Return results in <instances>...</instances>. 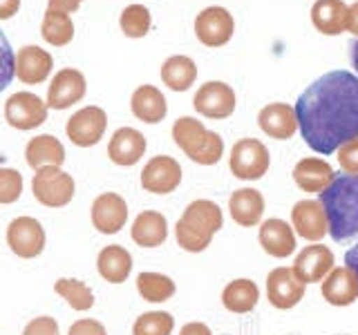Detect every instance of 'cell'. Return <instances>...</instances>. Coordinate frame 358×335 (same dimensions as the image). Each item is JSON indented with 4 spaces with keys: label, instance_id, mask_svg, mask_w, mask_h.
Returning <instances> with one entry per match:
<instances>
[{
    "label": "cell",
    "instance_id": "obj_19",
    "mask_svg": "<svg viewBox=\"0 0 358 335\" xmlns=\"http://www.w3.org/2000/svg\"><path fill=\"white\" fill-rule=\"evenodd\" d=\"M257 126L266 134V137L287 141L296 134L298 130V117L296 107H291L289 103H271L260 110L257 114Z\"/></svg>",
    "mask_w": 358,
    "mask_h": 335
},
{
    "label": "cell",
    "instance_id": "obj_30",
    "mask_svg": "<svg viewBox=\"0 0 358 335\" xmlns=\"http://www.w3.org/2000/svg\"><path fill=\"white\" fill-rule=\"evenodd\" d=\"M260 302V290L253 279H233L222 290V304L231 313H251Z\"/></svg>",
    "mask_w": 358,
    "mask_h": 335
},
{
    "label": "cell",
    "instance_id": "obj_38",
    "mask_svg": "<svg viewBox=\"0 0 358 335\" xmlns=\"http://www.w3.org/2000/svg\"><path fill=\"white\" fill-rule=\"evenodd\" d=\"M14 76H16V54L11 50L3 29H0V92L11 83Z\"/></svg>",
    "mask_w": 358,
    "mask_h": 335
},
{
    "label": "cell",
    "instance_id": "obj_36",
    "mask_svg": "<svg viewBox=\"0 0 358 335\" xmlns=\"http://www.w3.org/2000/svg\"><path fill=\"white\" fill-rule=\"evenodd\" d=\"M175 329V318L166 311H150L137 318L132 335H171Z\"/></svg>",
    "mask_w": 358,
    "mask_h": 335
},
{
    "label": "cell",
    "instance_id": "obj_16",
    "mask_svg": "<svg viewBox=\"0 0 358 335\" xmlns=\"http://www.w3.org/2000/svg\"><path fill=\"white\" fill-rule=\"evenodd\" d=\"M336 257L334 253L322 244L305 246L294 262V273L302 284H316L322 282L334 271Z\"/></svg>",
    "mask_w": 358,
    "mask_h": 335
},
{
    "label": "cell",
    "instance_id": "obj_40",
    "mask_svg": "<svg viewBox=\"0 0 358 335\" xmlns=\"http://www.w3.org/2000/svg\"><path fill=\"white\" fill-rule=\"evenodd\" d=\"M22 335H61L59 331V322H56L54 318L50 315H41L36 320H31L25 331H22Z\"/></svg>",
    "mask_w": 358,
    "mask_h": 335
},
{
    "label": "cell",
    "instance_id": "obj_4",
    "mask_svg": "<svg viewBox=\"0 0 358 335\" xmlns=\"http://www.w3.org/2000/svg\"><path fill=\"white\" fill-rule=\"evenodd\" d=\"M173 139L190 161L199 165H215L224 154V141L217 132L204 128L193 117H179L173 126Z\"/></svg>",
    "mask_w": 358,
    "mask_h": 335
},
{
    "label": "cell",
    "instance_id": "obj_13",
    "mask_svg": "<svg viewBox=\"0 0 358 335\" xmlns=\"http://www.w3.org/2000/svg\"><path fill=\"white\" fill-rule=\"evenodd\" d=\"M305 286L296 277L294 268H273L266 277V299L271 302L273 308L289 311L305 297Z\"/></svg>",
    "mask_w": 358,
    "mask_h": 335
},
{
    "label": "cell",
    "instance_id": "obj_15",
    "mask_svg": "<svg viewBox=\"0 0 358 335\" xmlns=\"http://www.w3.org/2000/svg\"><path fill=\"white\" fill-rule=\"evenodd\" d=\"M87 92L85 76L74 70V67H65V70L56 72L52 83L48 87V107L54 110H67L70 105L78 103Z\"/></svg>",
    "mask_w": 358,
    "mask_h": 335
},
{
    "label": "cell",
    "instance_id": "obj_25",
    "mask_svg": "<svg viewBox=\"0 0 358 335\" xmlns=\"http://www.w3.org/2000/svg\"><path fill=\"white\" fill-rule=\"evenodd\" d=\"M130 110L143 123H159L168 114V103L162 89H157L155 85H139L132 92Z\"/></svg>",
    "mask_w": 358,
    "mask_h": 335
},
{
    "label": "cell",
    "instance_id": "obj_23",
    "mask_svg": "<svg viewBox=\"0 0 358 335\" xmlns=\"http://www.w3.org/2000/svg\"><path fill=\"white\" fill-rule=\"evenodd\" d=\"M257 239H260L262 251L275 260H285L296 251V232L285 219H266L260 226Z\"/></svg>",
    "mask_w": 358,
    "mask_h": 335
},
{
    "label": "cell",
    "instance_id": "obj_47",
    "mask_svg": "<svg viewBox=\"0 0 358 335\" xmlns=\"http://www.w3.org/2000/svg\"><path fill=\"white\" fill-rule=\"evenodd\" d=\"M350 59H352V67L358 72V40L352 43V47H350Z\"/></svg>",
    "mask_w": 358,
    "mask_h": 335
},
{
    "label": "cell",
    "instance_id": "obj_2",
    "mask_svg": "<svg viewBox=\"0 0 358 335\" xmlns=\"http://www.w3.org/2000/svg\"><path fill=\"white\" fill-rule=\"evenodd\" d=\"M334 241L358 237V174H336L320 195Z\"/></svg>",
    "mask_w": 358,
    "mask_h": 335
},
{
    "label": "cell",
    "instance_id": "obj_39",
    "mask_svg": "<svg viewBox=\"0 0 358 335\" xmlns=\"http://www.w3.org/2000/svg\"><path fill=\"white\" fill-rule=\"evenodd\" d=\"M338 163L345 174H358V137L338 148Z\"/></svg>",
    "mask_w": 358,
    "mask_h": 335
},
{
    "label": "cell",
    "instance_id": "obj_34",
    "mask_svg": "<svg viewBox=\"0 0 358 335\" xmlns=\"http://www.w3.org/2000/svg\"><path fill=\"white\" fill-rule=\"evenodd\" d=\"M54 290L59 293L67 304H70L74 311H90L94 306V293L85 282L81 279H67L61 277L59 282L54 284Z\"/></svg>",
    "mask_w": 358,
    "mask_h": 335
},
{
    "label": "cell",
    "instance_id": "obj_14",
    "mask_svg": "<svg viewBox=\"0 0 358 335\" xmlns=\"http://www.w3.org/2000/svg\"><path fill=\"white\" fill-rule=\"evenodd\" d=\"M291 223L294 230L307 241H320L329 232L327 212H324L322 201L302 199L291 208Z\"/></svg>",
    "mask_w": 358,
    "mask_h": 335
},
{
    "label": "cell",
    "instance_id": "obj_35",
    "mask_svg": "<svg viewBox=\"0 0 358 335\" xmlns=\"http://www.w3.org/2000/svg\"><path fill=\"white\" fill-rule=\"evenodd\" d=\"M119 25L128 38H143L152 27V16L143 5H128L121 11Z\"/></svg>",
    "mask_w": 358,
    "mask_h": 335
},
{
    "label": "cell",
    "instance_id": "obj_12",
    "mask_svg": "<svg viewBox=\"0 0 358 335\" xmlns=\"http://www.w3.org/2000/svg\"><path fill=\"white\" fill-rule=\"evenodd\" d=\"M7 246L22 260H34L45 248V230L34 217H16L7 226Z\"/></svg>",
    "mask_w": 358,
    "mask_h": 335
},
{
    "label": "cell",
    "instance_id": "obj_8",
    "mask_svg": "<svg viewBox=\"0 0 358 335\" xmlns=\"http://www.w3.org/2000/svg\"><path fill=\"white\" fill-rule=\"evenodd\" d=\"M235 20L229 9L224 7H206L195 18V36L206 47H222L233 38Z\"/></svg>",
    "mask_w": 358,
    "mask_h": 335
},
{
    "label": "cell",
    "instance_id": "obj_18",
    "mask_svg": "<svg viewBox=\"0 0 358 335\" xmlns=\"http://www.w3.org/2000/svg\"><path fill=\"white\" fill-rule=\"evenodd\" d=\"M54 59L50 52L41 50L38 45H25L18 50L16 56V76L18 81L25 85H38L43 81H48V76L52 74Z\"/></svg>",
    "mask_w": 358,
    "mask_h": 335
},
{
    "label": "cell",
    "instance_id": "obj_17",
    "mask_svg": "<svg viewBox=\"0 0 358 335\" xmlns=\"http://www.w3.org/2000/svg\"><path fill=\"white\" fill-rule=\"evenodd\" d=\"M128 221V204L117 193H103L92 204V223L101 234H117Z\"/></svg>",
    "mask_w": 358,
    "mask_h": 335
},
{
    "label": "cell",
    "instance_id": "obj_5",
    "mask_svg": "<svg viewBox=\"0 0 358 335\" xmlns=\"http://www.w3.org/2000/svg\"><path fill=\"white\" fill-rule=\"evenodd\" d=\"M34 197H36L38 204L48 206V208H63L74 199V179L72 174H67L65 170L56 165L41 168L34 174L31 181Z\"/></svg>",
    "mask_w": 358,
    "mask_h": 335
},
{
    "label": "cell",
    "instance_id": "obj_32",
    "mask_svg": "<svg viewBox=\"0 0 358 335\" xmlns=\"http://www.w3.org/2000/svg\"><path fill=\"white\" fill-rule=\"evenodd\" d=\"M41 34H43L45 43L54 45V47H65V45L72 43V38H74V22H72L70 14L48 9L43 16Z\"/></svg>",
    "mask_w": 358,
    "mask_h": 335
},
{
    "label": "cell",
    "instance_id": "obj_31",
    "mask_svg": "<svg viewBox=\"0 0 358 335\" xmlns=\"http://www.w3.org/2000/svg\"><path fill=\"white\" fill-rule=\"evenodd\" d=\"M197 78V65L188 56H171L162 65V81L173 92H186Z\"/></svg>",
    "mask_w": 358,
    "mask_h": 335
},
{
    "label": "cell",
    "instance_id": "obj_29",
    "mask_svg": "<svg viewBox=\"0 0 358 335\" xmlns=\"http://www.w3.org/2000/svg\"><path fill=\"white\" fill-rule=\"evenodd\" d=\"M25 159H27V165L34 168V170H41V168H48V165L61 168L65 161V148L59 139L52 137V134H41V137H34L27 143Z\"/></svg>",
    "mask_w": 358,
    "mask_h": 335
},
{
    "label": "cell",
    "instance_id": "obj_7",
    "mask_svg": "<svg viewBox=\"0 0 358 335\" xmlns=\"http://www.w3.org/2000/svg\"><path fill=\"white\" fill-rule=\"evenodd\" d=\"M108 128V114L96 105L81 107L78 112L67 119L65 132L70 141L78 148H92L101 139H103Z\"/></svg>",
    "mask_w": 358,
    "mask_h": 335
},
{
    "label": "cell",
    "instance_id": "obj_41",
    "mask_svg": "<svg viewBox=\"0 0 358 335\" xmlns=\"http://www.w3.org/2000/svg\"><path fill=\"white\" fill-rule=\"evenodd\" d=\"M67 335H108L106 327L96 320H90V318H83V320H76Z\"/></svg>",
    "mask_w": 358,
    "mask_h": 335
},
{
    "label": "cell",
    "instance_id": "obj_10",
    "mask_svg": "<svg viewBox=\"0 0 358 335\" xmlns=\"http://www.w3.org/2000/svg\"><path fill=\"white\" fill-rule=\"evenodd\" d=\"M5 119L16 130H34L48 121V103L31 92H16L5 103Z\"/></svg>",
    "mask_w": 358,
    "mask_h": 335
},
{
    "label": "cell",
    "instance_id": "obj_46",
    "mask_svg": "<svg viewBox=\"0 0 358 335\" xmlns=\"http://www.w3.org/2000/svg\"><path fill=\"white\" fill-rule=\"evenodd\" d=\"M345 264L352 268V271L356 273V279H358V244L352 246V248L345 253Z\"/></svg>",
    "mask_w": 358,
    "mask_h": 335
},
{
    "label": "cell",
    "instance_id": "obj_22",
    "mask_svg": "<svg viewBox=\"0 0 358 335\" xmlns=\"http://www.w3.org/2000/svg\"><path fill=\"white\" fill-rule=\"evenodd\" d=\"M145 154V137L134 128H119L108 143V156L117 165H134Z\"/></svg>",
    "mask_w": 358,
    "mask_h": 335
},
{
    "label": "cell",
    "instance_id": "obj_43",
    "mask_svg": "<svg viewBox=\"0 0 358 335\" xmlns=\"http://www.w3.org/2000/svg\"><path fill=\"white\" fill-rule=\"evenodd\" d=\"M20 9V0H0V20H9Z\"/></svg>",
    "mask_w": 358,
    "mask_h": 335
},
{
    "label": "cell",
    "instance_id": "obj_21",
    "mask_svg": "<svg viewBox=\"0 0 358 335\" xmlns=\"http://www.w3.org/2000/svg\"><path fill=\"white\" fill-rule=\"evenodd\" d=\"M320 286L322 297L331 306H350L358 299V279L350 266H336Z\"/></svg>",
    "mask_w": 358,
    "mask_h": 335
},
{
    "label": "cell",
    "instance_id": "obj_37",
    "mask_svg": "<svg viewBox=\"0 0 358 335\" xmlns=\"http://www.w3.org/2000/svg\"><path fill=\"white\" fill-rule=\"evenodd\" d=\"M22 195V174L14 168H0V204H14Z\"/></svg>",
    "mask_w": 358,
    "mask_h": 335
},
{
    "label": "cell",
    "instance_id": "obj_1",
    "mask_svg": "<svg viewBox=\"0 0 358 335\" xmlns=\"http://www.w3.org/2000/svg\"><path fill=\"white\" fill-rule=\"evenodd\" d=\"M298 130L313 152L331 154L358 137V76L334 70L316 78L296 100Z\"/></svg>",
    "mask_w": 358,
    "mask_h": 335
},
{
    "label": "cell",
    "instance_id": "obj_33",
    "mask_svg": "<svg viewBox=\"0 0 358 335\" xmlns=\"http://www.w3.org/2000/svg\"><path fill=\"white\" fill-rule=\"evenodd\" d=\"M137 290L145 302H152V304H159L175 295V282L168 275L162 273H139L137 277Z\"/></svg>",
    "mask_w": 358,
    "mask_h": 335
},
{
    "label": "cell",
    "instance_id": "obj_9",
    "mask_svg": "<svg viewBox=\"0 0 358 335\" xmlns=\"http://www.w3.org/2000/svg\"><path fill=\"white\" fill-rule=\"evenodd\" d=\"M235 105H238V96H235L233 87L224 81L204 83L195 92V98H193V107L201 117L217 119V121L229 119L235 112Z\"/></svg>",
    "mask_w": 358,
    "mask_h": 335
},
{
    "label": "cell",
    "instance_id": "obj_44",
    "mask_svg": "<svg viewBox=\"0 0 358 335\" xmlns=\"http://www.w3.org/2000/svg\"><path fill=\"white\" fill-rule=\"evenodd\" d=\"M179 335H213V331L206 327V324H201V322H188V324H184V327H182Z\"/></svg>",
    "mask_w": 358,
    "mask_h": 335
},
{
    "label": "cell",
    "instance_id": "obj_26",
    "mask_svg": "<svg viewBox=\"0 0 358 335\" xmlns=\"http://www.w3.org/2000/svg\"><path fill=\"white\" fill-rule=\"evenodd\" d=\"M132 239L141 248H157L168 239V221L162 212L143 210L132 223Z\"/></svg>",
    "mask_w": 358,
    "mask_h": 335
},
{
    "label": "cell",
    "instance_id": "obj_11",
    "mask_svg": "<svg viewBox=\"0 0 358 335\" xmlns=\"http://www.w3.org/2000/svg\"><path fill=\"white\" fill-rule=\"evenodd\" d=\"M182 165L173 156H152L141 170V188L152 195H171L182 184Z\"/></svg>",
    "mask_w": 358,
    "mask_h": 335
},
{
    "label": "cell",
    "instance_id": "obj_42",
    "mask_svg": "<svg viewBox=\"0 0 358 335\" xmlns=\"http://www.w3.org/2000/svg\"><path fill=\"white\" fill-rule=\"evenodd\" d=\"M83 5V0H50L48 9L52 11H63V14H72Z\"/></svg>",
    "mask_w": 358,
    "mask_h": 335
},
{
    "label": "cell",
    "instance_id": "obj_20",
    "mask_svg": "<svg viewBox=\"0 0 358 335\" xmlns=\"http://www.w3.org/2000/svg\"><path fill=\"white\" fill-rule=\"evenodd\" d=\"M336 179L334 168L318 156H307V159H300L294 168V181L302 190V193H316L322 195L324 190L331 186Z\"/></svg>",
    "mask_w": 358,
    "mask_h": 335
},
{
    "label": "cell",
    "instance_id": "obj_3",
    "mask_svg": "<svg viewBox=\"0 0 358 335\" xmlns=\"http://www.w3.org/2000/svg\"><path fill=\"white\" fill-rule=\"evenodd\" d=\"M224 226L222 208L210 199H197L188 204L184 215L179 217L175 226V237L179 248L186 253H204L215 232H220Z\"/></svg>",
    "mask_w": 358,
    "mask_h": 335
},
{
    "label": "cell",
    "instance_id": "obj_24",
    "mask_svg": "<svg viewBox=\"0 0 358 335\" xmlns=\"http://www.w3.org/2000/svg\"><path fill=\"white\" fill-rule=\"evenodd\" d=\"M229 212L242 228H253L264 215V197L255 188H240L229 199Z\"/></svg>",
    "mask_w": 358,
    "mask_h": 335
},
{
    "label": "cell",
    "instance_id": "obj_45",
    "mask_svg": "<svg viewBox=\"0 0 358 335\" xmlns=\"http://www.w3.org/2000/svg\"><path fill=\"white\" fill-rule=\"evenodd\" d=\"M345 29H347V31H352L354 36H358V0H356L354 5H350V9H347Z\"/></svg>",
    "mask_w": 358,
    "mask_h": 335
},
{
    "label": "cell",
    "instance_id": "obj_6",
    "mask_svg": "<svg viewBox=\"0 0 358 335\" xmlns=\"http://www.w3.org/2000/svg\"><path fill=\"white\" fill-rule=\"evenodd\" d=\"M229 165L231 172L238 179H242V181H257V179H262L268 172L271 154H268L262 141L246 137L233 145Z\"/></svg>",
    "mask_w": 358,
    "mask_h": 335
},
{
    "label": "cell",
    "instance_id": "obj_28",
    "mask_svg": "<svg viewBox=\"0 0 358 335\" xmlns=\"http://www.w3.org/2000/svg\"><path fill=\"white\" fill-rule=\"evenodd\" d=\"M347 7L343 0H316L311 7V22L324 36H338L345 31Z\"/></svg>",
    "mask_w": 358,
    "mask_h": 335
},
{
    "label": "cell",
    "instance_id": "obj_27",
    "mask_svg": "<svg viewBox=\"0 0 358 335\" xmlns=\"http://www.w3.org/2000/svg\"><path fill=\"white\" fill-rule=\"evenodd\" d=\"M99 275L110 284H123L132 273V255L119 244L106 246L96 257Z\"/></svg>",
    "mask_w": 358,
    "mask_h": 335
}]
</instances>
